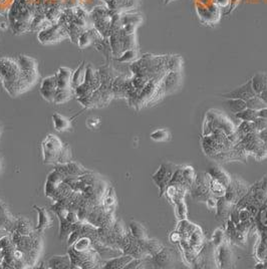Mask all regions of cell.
Masks as SVG:
<instances>
[{"label":"cell","instance_id":"1","mask_svg":"<svg viewBox=\"0 0 267 269\" xmlns=\"http://www.w3.org/2000/svg\"><path fill=\"white\" fill-rule=\"evenodd\" d=\"M0 81L5 90L13 97L31 88L24 80L17 60L10 57L0 58Z\"/></svg>","mask_w":267,"mask_h":269},{"label":"cell","instance_id":"2","mask_svg":"<svg viewBox=\"0 0 267 269\" xmlns=\"http://www.w3.org/2000/svg\"><path fill=\"white\" fill-rule=\"evenodd\" d=\"M68 253L75 268H103L105 263V260L94 248L87 251H76L70 247Z\"/></svg>","mask_w":267,"mask_h":269},{"label":"cell","instance_id":"3","mask_svg":"<svg viewBox=\"0 0 267 269\" xmlns=\"http://www.w3.org/2000/svg\"><path fill=\"white\" fill-rule=\"evenodd\" d=\"M180 167L181 166L176 165L172 162H165L161 164L158 171L152 176V179L154 180V182L156 183L160 190V196H162L165 193V190L168 187L173 175Z\"/></svg>","mask_w":267,"mask_h":269},{"label":"cell","instance_id":"4","mask_svg":"<svg viewBox=\"0 0 267 269\" xmlns=\"http://www.w3.org/2000/svg\"><path fill=\"white\" fill-rule=\"evenodd\" d=\"M63 144L54 134H47L46 138L42 143L43 157L44 164L56 165L59 153Z\"/></svg>","mask_w":267,"mask_h":269},{"label":"cell","instance_id":"5","mask_svg":"<svg viewBox=\"0 0 267 269\" xmlns=\"http://www.w3.org/2000/svg\"><path fill=\"white\" fill-rule=\"evenodd\" d=\"M211 176L206 173H200L196 176L194 183L190 188V193L193 199L199 202H206V200L212 196L209 188Z\"/></svg>","mask_w":267,"mask_h":269},{"label":"cell","instance_id":"6","mask_svg":"<svg viewBox=\"0 0 267 269\" xmlns=\"http://www.w3.org/2000/svg\"><path fill=\"white\" fill-rule=\"evenodd\" d=\"M16 60L22 72L24 80L30 87H32L39 79L38 61L28 55H19Z\"/></svg>","mask_w":267,"mask_h":269},{"label":"cell","instance_id":"7","mask_svg":"<svg viewBox=\"0 0 267 269\" xmlns=\"http://www.w3.org/2000/svg\"><path fill=\"white\" fill-rule=\"evenodd\" d=\"M248 190L249 187L244 182L238 179L231 178V181L226 188V193L224 197L231 204L236 205L238 201L248 192Z\"/></svg>","mask_w":267,"mask_h":269},{"label":"cell","instance_id":"8","mask_svg":"<svg viewBox=\"0 0 267 269\" xmlns=\"http://www.w3.org/2000/svg\"><path fill=\"white\" fill-rule=\"evenodd\" d=\"M15 223L16 218L9 213L7 207H0V239L14 232Z\"/></svg>","mask_w":267,"mask_h":269},{"label":"cell","instance_id":"9","mask_svg":"<svg viewBox=\"0 0 267 269\" xmlns=\"http://www.w3.org/2000/svg\"><path fill=\"white\" fill-rule=\"evenodd\" d=\"M57 89H58L57 77L55 74V75H51L47 78H44L43 80L42 85H41V89H40V92L45 100H47V102H49V103H53Z\"/></svg>","mask_w":267,"mask_h":269},{"label":"cell","instance_id":"10","mask_svg":"<svg viewBox=\"0 0 267 269\" xmlns=\"http://www.w3.org/2000/svg\"><path fill=\"white\" fill-rule=\"evenodd\" d=\"M63 28L60 25L50 26L40 33L39 40L43 45L54 44L66 38V36H63Z\"/></svg>","mask_w":267,"mask_h":269},{"label":"cell","instance_id":"11","mask_svg":"<svg viewBox=\"0 0 267 269\" xmlns=\"http://www.w3.org/2000/svg\"><path fill=\"white\" fill-rule=\"evenodd\" d=\"M256 93L252 88V84H251V80L248 81L246 84L232 90L231 91L224 93L223 96L226 98H240L243 100H248L249 98H251L252 96H254Z\"/></svg>","mask_w":267,"mask_h":269},{"label":"cell","instance_id":"12","mask_svg":"<svg viewBox=\"0 0 267 269\" xmlns=\"http://www.w3.org/2000/svg\"><path fill=\"white\" fill-rule=\"evenodd\" d=\"M182 81V76L180 71L168 72L163 79V88L166 93H170L178 90Z\"/></svg>","mask_w":267,"mask_h":269},{"label":"cell","instance_id":"13","mask_svg":"<svg viewBox=\"0 0 267 269\" xmlns=\"http://www.w3.org/2000/svg\"><path fill=\"white\" fill-rule=\"evenodd\" d=\"M33 209H35L38 212V215H39V220H38L36 230L39 233L43 234L47 228H49L51 226V224H52L51 217H50L48 211L43 206L35 205V206H33Z\"/></svg>","mask_w":267,"mask_h":269},{"label":"cell","instance_id":"14","mask_svg":"<svg viewBox=\"0 0 267 269\" xmlns=\"http://www.w3.org/2000/svg\"><path fill=\"white\" fill-rule=\"evenodd\" d=\"M74 71L69 67L61 66L56 73L57 77V85L60 90H73L72 89V78Z\"/></svg>","mask_w":267,"mask_h":269},{"label":"cell","instance_id":"15","mask_svg":"<svg viewBox=\"0 0 267 269\" xmlns=\"http://www.w3.org/2000/svg\"><path fill=\"white\" fill-rule=\"evenodd\" d=\"M152 258L154 264H156L158 267H169L174 261L173 251L169 248H163L156 255L152 256Z\"/></svg>","mask_w":267,"mask_h":269},{"label":"cell","instance_id":"16","mask_svg":"<svg viewBox=\"0 0 267 269\" xmlns=\"http://www.w3.org/2000/svg\"><path fill=\"white\" fill-rule=\"evenodd\" d=\"M47 267L51 268V269H55V268L56 269H72V268H75L72 263L69 253L65 254V255L52 256L47 262Z\"/></svg>","mask_w":267,"mask_h":269},{"label":"cell","instance_id":"17","mask_svg":"<svg viewBox=\"0 0 267 269\" xmlns=\"http://www.w3.org/2000/svg\"><path fill=\"white\" fill-rule=\"evenodd\" d=\"M207 173L213 179L219 181L220 183H222L226 187L229 185V183L231 181V177L229 176V174L224 169H222V167H220L219 165L213 164V165L209 166L208 169H207Z\"/></svg>","mask_w":267,"mask_h":269},{"label":"cell","instance_id":"18","mask_svg":"<svg viewBox=\"0 0 267 269\" xmlns=\"http://www.w3.org/2000/svg\"><path fill=\"white\" fill-rule=\"evenodd\" d=\"M134 257L129 254H122L120 256L105 260L103 268L108 269H122L125 268L126 265L133 259Z\"/></svg>","mask_w":267,"mask_h":269},{"label":"cell","instance_id":"19","mask_svg":"<svg viewBox=\"0 0 267 269\" xmlns=\"http://www.w3.org/2000/svg\"><path fill=\"white\" fill-rule=\"evenodd\" d=\"M101 204L106 209V211L110 213H115V208L117 205V197H116L115 190L112 186L109 185Z\"/></svg>","mask_w":267,"mask_h":269},{"label":"cell","instance_id":"20","mask_svg":"<svg viewBox=\"0 0 267 269\" xmlns=\"http://www.w3.org/2000/svg\"><path fill=\"white\" fill-rule=\"evenodd\" d=\"M252 88L256 94L261 93L267 90V73L260 72L255 74L251 79Z\"/></svg>","mask_w":267,"mask_h":269},{"label":"cell","instance_id":"21","mask_svg":"<svg viewBox=\"0 0 267 269\" xmlns=\"http://www.w3.org/2000/svg\"><path fill=\"white\" fill-rule=\"evenodd\" d=\"M14 231L21 234V235H32L33 233L37 232L36 228H33L31 226V223H30L29 219L26 218V217L16 218L15 230Z\"/></svg>","mask_w":267,"mask_h":269},{"label":"cell","instance_id":"22","mask_svg":"<svg viewBox=\"0 0 267 269\" xmlns=\"http://www.w3.org/2000/svg\"><path fill=\"white\" fill-rule=\"evenodd\" d=\"M235 205L231 204L230 202H228L225 197H219L218 201H217V207H216V211H217V217H220V219H226L229 215L231 210L233 209Z\"/></svg>","mask_w":267,"mask_h":269},{"label":"cell","instance_id":"23","mask_svg":"<svg viewBox=\"0 0 267 269\" xmlns=\"http://www.w3.org/2000/svg\"><path fill=\"white\" fill-rule=\"evenodd\" d=\"M52 122H53V126H54L55 131L60 132V133L69 131L72 128L71 120L65 118L64 116H62L58 113H54L52 115Z\"/></svg>","mask_w":267,"mask_h":269},{"label":"cell","instance_id":"24","mask_svg":"<svg viewBox=\"0 0 267 269\" xmlns=\"http://www.w3.org/2000/svg\"><path fill=\"white\" fill-rule=\"evenodd\" d=\"M232 261V253L228 245L221 244L218 250V264L220 267H229Z\"/></svg>","mask_w":267,"mask_h":269},{"label":"cell","instance_id":"25","mask_svg":"<svg viewBox=\"0 0 267 269\" xmlns=\"http://www.w3.org/2000/svg\"><path fill=\"white\" fill-rule=\"evenodd\" d=\"M86 63H82L76 71H74L73 78H72V89L75 90L77 88L81 87L85 84L86 81Z\"/></svg>","mask_w":267,"mask_h":269},{"label":"cell","instance_id":"26","mask_svg":"<svg viewBox=\"0 0 267 269\" xmlns=\"http://www.w3.org/2000/svg\"><path fill=\"white\" fill-rule=\"evenodd\" d=\"M130 228V232L133 235L134 237L137 238L138 240H146L148 239V234H147V230L144 227V225H142L141 223L137 222V221H132L129 225Z\"/></svg>","mask_w":267,"mask_h":269},{"label":"cell","instance_id":"27","mask_svg":"<svg viewBox=\"0 0 267 269\" xmlns=\"http://www.w3.org/2000/svg\"><path fill=\"white\" fill-rule=\"evenodd\" d=\"M142 246L144 250L147 252V254L152 257L156 255L159 251L163 249V245L159 240L156 239H146V240H141Z\"/></svg>","mask_w":267,"mask_h":269},{"label":"cell","instance_id":"28","mask_svg":"<svg viewBox=\"0 0 267 269\" xmlns=\"http://www.w3.org/2000/svg\"><path fill=\"white\" fill-rule=\"evenodd\" d=\"M225 106L228 108V110L233 113V114H237L242 112L247 108L246 102L243 99L240 98H227Z\"/></svg>","mask_w":267,"mask_h":269},{"label":"cell","instance_id":"29","mask_svg":"<svg viewBox=\"0 0 267 269\" xmlns=\"http://www.w3.org/2000/svg\"><path fill=\"white\" fill-rule=\"evenodd\" d=\"M74 95H75L74 90H60V89H57L53 103L56 104V105L68 103L69 100L72 99V97Z\"/></svg>","mask_w":267,"mask_h":269},{"label":"cell","instance_id":"30","mask_svg":"<svg viewBox=\"0 0 267 269\" xmlns=\"http://www.w3.org/2000/svg\"><path fill=\"white\" fill-rule=\"evenodd\" d=\"M253 132H257L256 129H255V125H254L253 122H244V121H242V123L235 130V133H236V134H237L238 138L240 140L244 136H246L247 134H250V133H253Z\"/></svg>","mask_w":267,"mask_h":269},{"label":"cell","instance_id":"31","mask_svg":"<svg viewBox=\"0 0 267 269\" xmlns=\"http://www.w3.org/2000/svg\"><path fill=\"white\" fill-rule=\"evenodd\" d=\"M246 105H247V108L254 110L256 112H259V111L267 108V104L258 94H255L254 96H252L251 98L246 100Z\"/></svg>","mask_w":267,"mask_h":269},{"label":"cell","instance_id":"32","mask_svg":"<svg viewBox=\"0 0 267 269\" xmlns=\"http://www.w3.org/2000/svg\"><path fill=\"white\" fill-rule=\"evenodd\" d=\"M209 188H210L212 195L219 198V197H223L225 195L227 187L211 177L210 182H209Z\"/></svg>","mask_w":267,"mask_h":269},{"label":"cell","instance_id":"33","mask_svg":"<svg viewBox=\"0 0 267 269\" xmlns=\"http://www.w3.org/2000/svg\"><path fill=\"white\" fill-rule=\"evenodd\" d=\"M70 247H72L76 251H87V250H89V249L93 248V243H92V240L90 238H89V237H82V238L78 239Z\"/></svg>","mask_w":267,"mask_h":269},{"label":"cell","instance_id":"34","mask_svg":"<svg viewBox=\"0 0 267 269\" xmlns=\"http://www.w3.org/2000/svg\"><path fill=\"white\" fill-rule=\"evenodd\" d=\"M254 218L256 219V224L260 230H267V208L264 205L259 208V211Z\"/></svg>","mask_w":267,"mask_h":269},{"label":"cell","instance_id":"35","mask_svg":"<svg viewBox=\"0 0 267 269\" xmlns=\"http://www.w3.org/2000/svg\"><path fill=\"white\" fill-rule=\"evenodd\" d=\"M72 162V151L68 144H63L61 151L59 153L57 163L56 165H62V164H68Z\"/></svg>","mask_w":267,"mask_h":269},{"label":"cell","instance_id":"36","mask_svg":"<svg viewBox=\"0 0 267 269\" xmlns=\"http://www.w3.org/2000/svg\"><path fill=\"white\" fill-rule=\"evenodd\" d=\"M235 117L244 122H253L258 117V112L251 110L249 108H246L242 112L235 114Z\"/></svg>","mask_w":267,"mask_h":269},{"label":"cell","instance_id":"37","mask_svg":"<svg viewBox=\"0 0 267 269\" xmlns=\"http://www.w3.org/2000/svg\"><path fill=\"white\" fill-rule=\"evenodd\" d=\"M151 139L156 142H166L170 139V133L165 130V129H160L151 134Z\"/></svg>","mask_w":267,"mask_h":269},{"label":"cell","instance_id":"38","mask_svg":"<svg viewBox=\"0 0 267 269\" xmlns=\"http://www.w3.org/2000/svg\"><path fill=\"white\" fill-rule=\"evenodd\" d=\"M182 175L184 177V179L186 180V182L192 186V184L195 181L196 178V174H195V170L193 169V167L191 166H182Z\"/></svg>","mask_w":267,"mask_h":269},{"label":"cell","instance_id":"39","mask_svg":"<svg viewBox=\"0 0 267 269\" xmlns=\"http://www.w3.org/2000/svg\"><path fill=\"white\" fill-rule=\"evenodd\" d=\"M137 50L136 49H128L125 50L119 57L118 60L121 62H130L134 61L137 58Z\"/></svg>","mask_w":267,"mask_h":269},{"label":"cell","instance_id":"40","mask_svg":"<svg viewBox=\"0 0 267 269\" xmlns=\"http://www.w3.org/2000/svg\"><path fill=\"white\" fill-rule=\"evenodd\" d=\"M254 158L257 161H261L267 158V145L265 143H263V145L253 154Z\"/></svg>","mask_w":267,"mask_h":269},{"label":"cell","instance_id":"41","mask_svg":"<svg viewBox=\"0 0 267 269\" xmlns=\"http://www.w3.org/2000/svg\"><path fill=\"white\" fill-rule=\"evenodd\" d=\"M64 219L71 224H76V223L80 222V218H79L78 213L76 211L70 210V209L68 210V212H66V215H65Z\"/></svg>","mask_w":267,"mask_h":269},{"label":"cell","instance_id":"42","mask_svg":"<svg viewBox=\"0 0 267 269\" xmlns=\"http://www.w3.org/2000/svg\"><path fill=\"white\" fill-rule=\"evenodd\" d=\"M253 123L255 125V129L257 132H261V131L267 129V120L262 117H257L253 121Z\"/></svg>","mask_w":267,"mask_h":269},{"label":"cell","instance_id":"43","mask_svg":"<svg viewBox=\"0 0 267 269\" xmlns=\"http://www.w3.org/2000/svg\"><path fill=\"white\" fill-rule=\"evenodd\" d=\"M224 237H225V234L222 230H216L213 235V243L216 246H220L223 243Z\"/></svg>","mask_w":267,"mask_h":269},{"label":"cell","instance_id":"44","mask_svg":"<svg viewBox=\"0 0 267 269\" xmlns=\"http://www.w3.org/2000/svg\"><path fill=\"white\" fill-rule=\"evenodd\" d=\"M99 125H101V119H99V118L91 117V118L87 120V126L90 130H96L99 127Z\"/></svg>","mask_w":267,"mask_h":269},{"label":"cell","instance_id":"45","mask_svg":"<svg viewBox=\"0 0 267 269\" xmlns=\"http://www.w3.org/2000/svg\"><path fill=\"white\" fill-rule=\"evenodd\" d=\"M238 216H239L240 222H245V221H248V220H250L252 218L251 214L249 213V211L246 208L239 209L238 210Z\"/></svg>","mask_w":267,"mask_h":269},{"label":"cell","instance_id":"46","mask_svg":"<svg viewBox=\"0 0 267 269\" xmlns=\"http://www.w3.org/2000/svg\"><path fill=\"white\" fill-rule=\"evenodd\" d=\"M217 201H218V197H215V196H211L209 197L207 200H206V205L209 209H216L217 207Z\"/></svg>","mask_w":267,"mask_h":269},{"label":"cell","instance_id":"47","mask_svg":"<svg viewBox=\"0 0 267 269\" xmlns=\"http://www.w3.org/2000/svg\"><path fill=\"white\" fill-rule=\"evenodd\" d=\"M178 209H179V216L180 218H185L186 214H187V209H186V205L183 202L182 199H179V203H178Z\"/></svg>","mask_w":267,"mask_h":269},{"label":"cell","instance_id":"48","mask_svg":"<svg viewBox=\"0 0 267 269\" xmlns=\"http://www.w3.org/2000/svg\"><path fill=\"white\" fill-rule=\"evenodd\" d=\"M246 209L249 211V213L251 214V217H252V218H254V217L257 215L258 211H259V207L256 206L255 204H249V205L246 207Z\"/></svg>","mask_w":267,"mask_h":269},{"label":"cell","instance_id":"49","mask_svg":"<svg viewBox=\"0 0 267 269\" xmlns=\"http://www.w3.org/2000/svg\"><path fill=\"white\" fill-rule=\"evenodd\" d=\"M258 136H259V138L261 139L262 142L266 143L267 142V129H265V130H263L261 132H258Z\"/></svg>","mask_w":267,"mask_h":269},{"label":"cell","instance_id":"50","mask_svg":"<svg viewBox=\"0 0 267 269\" xmlns=\"http://www.w3.org/2000/svg\"><path fill=\"white\" fill-rule=\"evenodd\" d=\"M239 1H240V0H230V10H229L228 14L231 13L232 10H234V9H235V7L238 5Z\"/></svg>","mask_w":267,"mask_h":269},{"label":"cell","instance_id":"51","mask_svg":"<svg viewBox=\"0 0 267 269\" xmlns=\"http://www.w3.org/2000/svg\"><path fill=\"white\" fill-rule=\"evenodd\" d=\"M230 2V0H215V3L220 7H226Z\"/></svg>","mask_w":267,"mask_h":269},{"label":"cell","instance_id":"52","mask_svg":"<svg viewBox=\"0 0 267 269\" xmlns=\"http://www.w3.org/2000/svg\"><path fill=\"white\" fill-rule=\"evenodd\" d=\"M261 190L267 194V175H265L261 180Z\"/></svg>","mask_w":267,"mask_h":269},{"label":"cell","instance_id":"53","mask_svg":"<svg viewBox=\"0 0 267 269\" xmlns=\"http://www.w3.org/2000/svg\"><path fill=\"white\" fill-rule=\"evenodd\" d=\"M258 117H262V118H264V119L267 120V108L259 111L258 112Z\"/></svg>","mask_w":267,"mask_h":269},{"label":"cell","instance_id":"54","mask_svg":"<svg viewBox=\"0 0 267 269\" xmlns=\"http://www.w3.org/2000/svg\"><path fill=\"white\" fill-rule=\"evenodd\" d=\"M258 95H259V96L264 100V102L267 104V90H264V91H262V92L259 93Z\"/></svg>","mask_w":267,"mask_h":269},{"label":"cell","instance_id":"55","mask_svg":"<svg viewBox=\"0 0 267 269\" xmlns=\"http://www.w3.org/2000/svg\"><path fill=\"white\" fill-rule=\"evenodd\" d=\"M173 1H175V0H165V1H164V3L167 5V4H169V3H171V2H173Z\"/></svg>","mask_w":267,"mask_h":269},{"label":"cell","instance_id":"56","mask_svg":"<svg viewBox=\"0 0 267 269\" xmlns=\"http://www.w3.org/2000/svg\"><path fill=\"white\" fill-rule=\"evenodd\" d=\"M264 206L267 208V200H266V202H265V204H264Z\"/></svg>","mask_w":267,"mask_h":269},{"label":"cell","instance_id":"57","mask_svg":"<svg viewBox=\"0 0 267 269\" xmlns=\"http://www.w3.org/2000/svg\"><path fill=\"white\" fill-rule=\"evenodd\" d=\"M265 144H266V145H267V142H266V143H265Z\"/></svg>","mask_w":267,"mask_h":269}]
</instances>
